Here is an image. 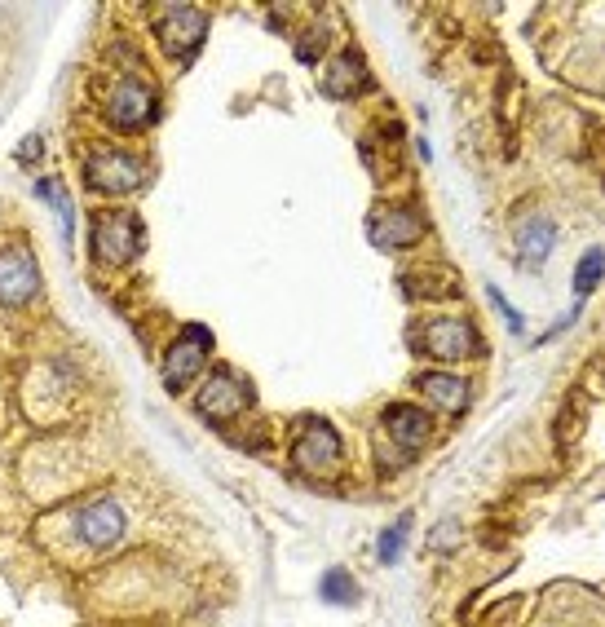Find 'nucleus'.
Masks as SVG:
<instances>
[{"label": "nucleus", "instance_id": "nucleus-23", "mask_svg": "<svg viewBox=\"0 0 605 627\" xmlns=\"http://www.w3.org/2000/svg\"><path fill=\"white\" fill-rule=\"evenodd\" d=\"M40 151H45V142H40V133H36V137H27V142L18 146V159H31V155H40Z\"/></svg>", "mask_w": 605, "mask_h": 627}, {"label": "nucleus", "instance_id": "nucleus-1", "mask_svg": "<svg viewBox=\"0 0 605 627\" xmlns=\"http://www.w3.org/2000/svg\"><path fill=\"white\" fill-rule=\"evenodd\" d=\"M155 36H159V45H164L168 58L186 67L208 36V14L195 5H164L155 14Z\"/></svg>", "mask_w": 605, "mask_h": 627}, {"label": "nucleus", "instance_id": "nucleus-6", "mask_svg": "<svg viewBox=\"0 0 605 627\" xmlns=\"http://www.w3.org/2000/svg\"><path fill=\"white\" fill-rule=\"evenodd\" d=\"M40 292V265L27 243L0 252V305H27Z\"/></svg>", "mask_w": 605, "mask_h": 627}, {"label": "nucleus", "instance_id": "nucleus-19", "mask_svg": "<svg viewBox=\"0 0 605 627\" xmlns=\"http://www.w3.org/2000/svg\"><path fill=\"white\" fill-rule=\"evenodd\" d=\"M601 265H605V252H601V248H588V252H583V261H579V270H575V292H579V301H583V296H592V288L601 283Z\"/></svg>", "mask_w": 605, "mask_h": 627}, {"label": "nucleus", "instance_id": "nucleus-22", "mask_svg": "<svg viewBox=\"0 0 605 627\" xmlns=\"http://www.w3.org/2000/svg\"><path fill=\"white\" fill-rule=\"evenodd\" d=\"M455 544H460V526H455V522H447V526L438 530V535L429 539V548H442V552H447V548H455Z\"/></svg>", "mask_w": 605, "mask_h": 627}, {"label": "nucleus", "instance_id": "nucleus-15", "mask_svg": "<svg viewBox=\"0 0 605 627\" xmlns=\"http://www.w3.org/2000/svg\"><path fill=\"white\" fill-rule=\"evenodd\" d=\"M363 84H367V67H363V58H358V49H345L341 58L323 71V93L327 98H336V102L354 98Z\"/></svg>", "mask_w": 605, "mask_h": 627}, {"label": "nucleus", "instance_id": "nucleus-21", "mask_svg": "<svg viewBox=\"0 0 605 627\" xmlns=\"http://www.w3.org/2000/svg\"><path fill=\"white\" fill-rule=\"evenodd\" d=\"M486 296H491V305H495V310H500V314L508 318V332H522L526 323H522V314H517L513 305H508V296H504L500 288H486Z\"/></svg>", "mask_w": 605, "mask_h": 627}, {"label": "nucleus", "instance_id": "nucleus-8", "mask_svg": "<svg viewBox=\"0 0 605 627\" xmlns=\"http://www.w3.org/2000/svg\"><path fill=\"white\" fill-rule=\"evenodd\" d=\"M420 349H429V354L442 358V363H455V358L482 354V336H477L469 323H460V318H433V323L424 327Z\"/></svg>", "mask_w": 605, "mask_h": 627}, {"label": "nucleus", "instance_id": "nucleus-9", "mask_svg": "<svg viewBox=\"0 0 605 627\" xmlns=\"http://www.w3.org/2000/svg\"><path fill=\"white\" fill-rule=\"evenodd\" d=\"M76 535L93 552L111 548L115 539L124 535V508L115 504V499H93V504H84L80 513H76Z\"/></svg>", "mask_w": 605, "mask_h": 627}, {"label": "nucleus", "instance_id": "nucleus-4", "mask_svg": "<svg viewBox=\"0 0 605 627\" xmlns=\"http://www.w3.org/2000/svg\"><path fill=\"white\" fill-rule=\"evenodd\" d=\"M248 402H252V389L226 367L212 371L204 385H199V393H195V411L204 420H230V416H239Z\"/></svg>", "mask_w": 605, "mask_h": 627}, {"label": "nucleus", "instance_id": "nucleus-20", "mask_svg": "<svg viewBox=\"0 0 605 627\" xmlns=\"http://www.w3.org/2000/svg\"><path fill=\"white\" fill-rule=\"evenodd\" d=\"M327 45V27H310L301 40H296V62H305V67H314L318 53Z\"/></svg>", "mask_w": 605, "mask_h": 627}, {"label": "nucleus", "instance_id": "nucleus-5", "mask_svg": "<svg viewBox=\"0 0 605 627\" xmlns=\"http://www.w3.org/2000/svg\"><path fill=\"white\" fill-rule=\"evenodd\" d=\"M336 460H341V438H336V429L323 420H305L301 438L292 446V464L310 477H323V473L336 469Z\"/></svg>", "mask_w": 605, "mask_h": 627}, {"label": "nucleus", "instance_id": "nucleus-2", "mask_svg": "<svg viewBox=\"0 0 605 627\" xmlns=\"http://www.w3.org/2000/svg\"><path fill=\"white\" fill-rule=\"evenodd\" d=\"M146 243V230L137 221V212H111V217L93 221V257L102 265H129L137 261Z\"/></svg>", "mask_w": 605, "mask_h": 627}, {"label": "nucleus", "instance_id": "nucleus-3", "mask_svg": "<svg viewBox=\"0 0 605 627\" xmlns=\"http://www.w3.org/2000/svg\"><path fill=\"white\" fill-rule=\"evenodd\" d=\"M84 182L98 195H133L146 182V164L129 151H93L84 164Z\"/></svg>", "mask_w": 605, "mask_h": 627}, {"label": "nucleus", "instance_id": "nucleus-11", "mask_svg": "<svg viewBox=\"0 0 605 627\" xmlns=\"http://www.w3.org/2000/svg\"><path fill=\"white\" fill-rule=\"evenodd\" d=\"M424 239V217L416 208H394L371 221V243L376 248H411Z\"/></svg>", "mask_w": 605, "mask_h": 627}, {"label": "nucleus", "instance_id": "nucleus-7", "mask_svg": "<svg viewBox=\"0 0 605 627\" xmlns=\"http://www.w3.org/2000/svg\"><path fill=\"white\" fill-rule=\"evenodd\" d=\"M208 345H212L208 327H186V332L177 336L173 345H168V354H164V385L182 389L186 380H195L199 371H204V363H208Z\"/></svg>", "mask_w": 605, "mask_h": 627}, {"label": "nucleus", "instance_id": "nucleus-10", "mask_svg": "<svg viewBox=\"0 0 605 627\" xmlns=\"http://www.w3.org/2000/svg\"><path fill=\"white\" fill-rule=\"evenodd\" d=\"M106 111H111L115 129H142L146 120H155V89H151V84H142V80H133V76L120 80Z\"/></svg>", "mask_w": 605, "mask_h": 627}, {"label": "nucleus", "instance_id": "nucleus-13", "mask_svg": "<svg viewBox=\"0 0 605 627\" xmlns=\"http://www.w3.org/2000/svg\"><path fill=\"white\" fill-rule=\"evenodd\" d=\"M385 429L402 451H420V446L429 442V411L407 407V402H394V407H385Z\"/></svg>", "mask_w": 605, "mask_h": 627}, {"label": "nucleus", "instance_id": "nucleus-18", "mask_svg": "<svg viewBox=\"0 0 605 627\" xmlns=\"http://www.w3.org/2000/svg\"><path fill=\"white\" fill-rule=\"evenodd\" d=\"M407 535H411V517H398V522L376 539V557L385 561V566H394V561L402 557V548H407Z\"/></svg>", "mask_w": 605, "mask_h": 627}, {"label": "nucleus", "instance_id": "nucleus-17", "mask_svg": "<svg viewBox=\"0 0 605 627\" xmlns=\"http://www.w3.org/2000/svg\"><path fill=\"white\" fill-rule=\"evenodd\" d=\"M318 597L327 605H354L358 601V583L349 579V570H327L323 583H318Z\"/></svg>", "mask_w": 605, "mask_h": 627}, {"label": "nucleus", "instance_id": "nucleus-14", "mask_svg": "<svg viewBox=\"0 0 605 627\" xmlns=\"http://www.w3.org/2000/svg\"><path fill=\"white\" fill-rule=\"evenodd\" d=\"M420 393L429 398V407L442 411V416H455V411H464V402H469V385H464V376H451V371H424Z\"/></svg>", "mask_w": 605, "mask_h": 627}, {"label": "nucleus", "instance_id": "nucleus-12", "mask_svg": "<svg viewBox=\"0 0 605 627\" xmlns=\"http://www.w3.org/2000/svg\"><path fill=\"white\" fill-rule=\"evenodd\" d=\"M553 243H557L553 217L535 212V217H526L522 226H517V261L530 265V270H539V265L548 261V252H553Z\"/></svg>", "mask_w": 605, "mask_h": 627}, {"label": "nucleus", "instance_id": "nucleus-16", "mask_svg": "<svg viewBox=\"0 0 605 627\" xmlns=\"http://www.w3.org/2000/svg\"><path fill=\"white\" fill-rule=\"evenodd\" d=\"M36 195H40V199H49V208L58 212V221H62V235H67V239H76V212H71V199H67V190H62L58 182H49V177H40V182H36Z\"/></svg>", "mask_w": 605, "mask_h": 627}]
</instances>
